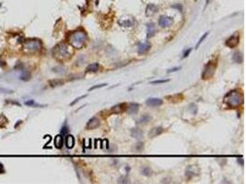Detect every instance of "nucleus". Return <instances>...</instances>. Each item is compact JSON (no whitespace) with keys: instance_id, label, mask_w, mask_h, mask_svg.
<instances>
[{"instance_id":"1","label":"nucleus","mask_w":246,"mask_h":184,"mask_svg":"<svg viewBox=\"0 0 246 184\" xmlns=\"http://www.w3.org/2000/svg\"><path fill=\"white\" fill-rule=\"evenodd\" d=\"M68 42H70L72 47L76 49H81L88 42V35L85 30L78 29L69 35Z\"/></svg>"},{"instance_id":"2","label":"nucleus","mask_w":246,"mask_h":184,"mask_svg":"<svg viewBox=\"0 0 246 184\" xmlns=\"http://www.w3.org/2000/svg\"><path fill=\"white\" fill-rule=\"evenodd\" d=\"M224 103L229 108H238L243 103V94L238 90L229 91L224 97Z\"/></svg>"},{"instance_id":"3","label":"nucleus","mask_w":246,"mask_h":184,"mask_svg":"<svg viewBox=\"0 0 246 184\" xmlns=\"http://www.w3.org/2000/svg\"><path fill=\"white\" fill-rule=\"evenodd\" d=\"M71 46L67 45L66 43H59L57 44L55 49H53V56H55L56 59L64 61V60H67L69 59L72 55H73V50H71Z\"/></svg>"},{"instance_id":"4","label":"nucleus","mask_w":246,"mask_h":184,"mask_svg":"<svg viewBox=\"0 0 246 184\" xmlns=\"http://www.w3.org/2000/svg\"><path fill=\"white\" fill-rule=\"evenodd\" d=\"M217 66H218V63L216 61H209V62L205 65L203 73L201 75L202 78L206 80V79L213 78V75H215V72H216Z\"/></svg>"},{"instance_id":"5","label":"nucleus","mask_w":246,"mask_h":184,"mask_svg":"<svg viewBox=\"0 0 246 184\" xmlns=\"http://www.w3.org/2000/svg\"><path fill=\"white\" fill-rule=\"evenodd\" d=\"M42 47V43L38 40H29L24 43V48L30 52H34L39 51Z\"/></svg>"},{"instance_id":"6","label":"nucleus","mask_w":246,"mask_h":184,"mask_svg":"<svg viewBox=\"0 0 246 184\" xmlns=\"http://www.w3.org/2000/svg\"><path fill=\"white\" fill-rule=\"evenodd\" d=\"M240 42V34L236 32L233 35L230 36L229 39L226 40L225 42V45L229 48H235L236 46H238Z\"/></svg>"},{"instance_id":"7","label":"nucleus","mask_w":246,"mask_h":184,"mask_svg":"<svg viewBox=\"0 0 246 184\" xmlns=\"http://www.w3.org/2000/svg\"><path fill=\"white\" fill-rule=\"evenodd\" d=\"M173 22V18L169 16H160L159 19V25L161 28H167L171 26Z\"/></svg>"},{"instance_id":"8","label":"nucleus","mask_w":246,"mask_h":184,"mask_svg":"<svg viewBox=\"0 0 246 184\" xmlns=\"http://www.w3.org/2000/svg\"><path fill=\"white\" fill-rule=\"evenodd\" d=\"M101 124V121H100L99 118H97L96 116L92 117L89 120V121L87 122V125H86V129L87 130H93L96 129L100 126Z\"/></svg>"},{"instance_id":"9","label":"nucleus","mask_w":246,"mask_h":184,"mask_svg":"<svg viewBox=\"0 0 246 184\" xmlns=\"http://www.w3.org/2000/svg\"><path fill=\"white\" fill-rule=\"evenodd\" d=\"M146 104H147L149 107H152V108H155V107H159L163 104V101L161 98H149L146 101Z\"/></svg>"},{"instance_id":"10","label":"nucleus","mask_w":246,"mask_h":184,"mask_svg":"<svg viewBox=\"0 0 246 184\" xmlns=\"http://www.w3.org/2000/svg\"><path fill=\"white\" fill-rule=\"evenodd\" d=\"M198 174H199V168H197L196 166H189L185 170V176L189 179H192L195 176H197Z\"/></svg>"},{"instance_id":"11","label":"nucleus","mask_w":246,"mask_h":184,"mask_svg":"<svg viewBox=\"0 0 246 184\" xmlns=\"http://www.w3.org/2000/svg\"><path fill=\"white\" fill-rule=\"evenodd\" d=\"M151 48V45L149 42H143L137 45V52L139 55H144L147 52H149Z\"/></svg>"},{"instance_id":"12","label":"nucleus","mask_w":246,"mask_h":184,"mask_svg":"<svg viewBox=\"0 0 246 184\" xmlns=\"http://www.w3.org/2000/svg\"><path fill=\"white\" fill-rule=\"evenodd\" d=\"M139 110V104L136 102H130L126 107V112L130 115L135 114Z\"/></svg>"},{"instance_id":"13","label":"nucleus","mask_w":246,"mask_h":184,"mask_svg":"<svg viewBox=\"0 0 246 184\" xmlns=\"http://www.w3.org/2000/svg\"><path fill=\"white\" fill-rule=\"evenodd\" d=\"M156 33V26L153 22H149L147 24V37L152 38Z\"/></svg>"},{"instance_id":"14","label":"nucleus","mask_w":246,"mask_h":184,"mask_svg":"<svg viewBox=\"0 0 246 184\" xmlns=\"http://www.w3.org/2000/svg\"><path fill=\"white\" fill-rule=\"evenodd\" d=\"M159 10V6L154 5V4H149L148 5L147 9H146V15L148 17H150L152 15H154L155 13H157Z\"/></svg>"},{"instance_id":"15","label":"nucleus","mask_w":246,"mask_h":184,"mask_svg":"<svg viewBox=\"0 0 246 184\" xmlns=\"http://www.w3.org/2000/svg\"><path fill=\"white\" fill-rule=\"evenodd\" d=\"M163 131H164V129L162 127H154L149 132V138H154V137L162 134Z\"/></svg>"},{"instance_id":"16","label":"nucleus","mask_w":246,"mask_h":184,"mask_svg":"<svg viewBox=\"0 0 246 184\" xmlns=\"http://www.w3.org/2000/svg\"><path fill=\"white\" fill-rule=\"evenodd\" d=\"M53 144H55V147L58 149L62 148L63 147V144H64V137L62 134H59L56 135L55 140H53Z\"/></svg>"},{"instance_id":"17","label":"nucleus","mask_w":246,"mask_h":184,"mask_svg":"<svg viewBox=\"0 0 246 184\" xmlns=\"http://www.w3.org/2000/svg\"><path fill=\"white\" fill-rule=\"evenodd\" d=\"M131 136L133 138H136L137 140H140L143 137V132L142 130H140L139 128H133L131 130Z\"/></svg>"},{"instance_id":"18","label":"nucleus","mask_w":246,"mask_h":184,"mask_svg":"<svg viewBox=\"0 0 246 184\" xmlns=\"http://www.w3.org/2000/svg\"><path fill=\"white\" fill-rule=\"evenodd\" d=\"M99 69H100V65L98 63H92V64H89L87 68H86V72H89V73H95V72H98L99 71Z\"/></svg>"},{"instance_id":"19","label":"nucleus","mask_w":246,"mask_h":184,"mask_svg":"<svg viewBox=\"0 0 246 184\" xmlns=\"http://www.w3.org/2000/svg\"><path fill=\"white\" fill-rule=\"evenodd\" d=\"M151 119H152L151 116H149V114H144L136 121V124H148L149 121H150Z\"/></svg>"},{"instance_id":"20","label":"nucleus","mask_w":246,"mask_h":184,"mask_svg":"<svg viewBox=\"0 0 246 184\" xmlns=\"http://www.w3.org/2000/svg\"><path fill=\"white\" fill-rule=\"evenodd\" d=\"M66 147L69 148V149H71L74 147V145H75V138L73 135H67L66 138Z\"/></svg>"},{"instance_id":"21","label":"nucleus","mask_w":246,"mask_h":184,"mask_svg":"<svg viewBox=\"0 0 246 184\" xmlns=\"http://www.w3.org/2000/svg\"><path fill=\"white\" fill-rule=\"evenodd\" d=\"M167 98L169 99V101H172V102H179V101H183V94H176V95H173V96H168Z\"/></svg>"},{"instance_id":"22","label":"nucleus","mask_w":246,"mask_h":184,"mask_svg":"<svg viewBox=\"0 0 246 184\" xmlns=\"http://www.w3.org/2000/svg\"><path fill=\"white\" fill-rule=\"evenodd\" d=\"M232 59L235 63L237 64H242L243 62V55H242V53L240 52H236L233 56H232Z\"/></svg>"},{"instance_id":"23","label":"nucleus","mask_w":246,"mask_h":184,"mask_svg":"<svg viewBox=\"0 0 246 184\" xmlns=\"http://www.w3.org/2000/svg\"><path fill=\"white\" fill-rule=\"evenodd\" d=\"M141 174L146 176V177H150V176H152V174H153V171L149 167L145 166V167H141Z\"/></svg>"},{"instance_id":"24","label":"nucleus","mask_w":246,"mask_h":184,"mask_svg":"<svg viewBox=\"0 0 246 184\" xmlns=\"http://www.w3.org/2000/svg\"><path fill=\"white\" fill-rule=\"evenodd\" d=\"M125 104L123 103V104H118V105H115V106H113V108H112V111L113 112V113H115V114H119L120 112H122L123 111V106H124Z\"/></svg>"},{"instance_id":"25","label":"nucleus","mask_w":246,"mask_h":184,"mask_svg":"<svg viewBox=\"0 0 246 184\" xmlns=\"http://www.w3.org/2000/svg\"><path fill=\"white\" fill-rule=\"evenodd\" d=\"M49 83H50V85L52 87H57V86L63 85L64 80H62V79H53V80H50Z\"/></svg>"},{"instance_id":"26","label":"nucleus","mask_w":246,"mask_h":184,"mask_svg":"<svg viewBox=\"0 0 246 184\" xmlns=\"http://www.w3.org/2000/svg\"><path fill=\"white\" fill-rule=\"evenodd\" d=\"M188 110H189V111L193 115H196V113L198 111V108H197V106L195 103H191L189 105V107H188Z\"/></svg>"},{"instance_id":"27","label":"nucleus","mask_w":246,"mask_h":184,"mask_svg":"<svg viewBox=\"0 0 246 184\" xmlns=\"http://www.w3.org/2000/svg\"><path fill=\"white\" fill-rule=\"evenodd\" d=\"M119 25H121L122 27H131V26H133V21L130 19L122 20V21H119Z\"/></svg>"},{"instance_id":"28","label":"nucleus","mask_w":246,"mask_h":184,"mask_svg":"<svg viewBox=\"0 0 246 184\" xmlns=\"http://www.w3.org/2000/svg\"><path fill=\"white\" fill-rule=\"evenodd\" d=\"M129 178L126 176H121L118 179V183H129Z\"/></svg>"},{"instance_id":"29","label":"nucleus","mask_w":246,"mask_h":184,"mask_svg":"<svg viewBox=\"0 0 246 184\" xmlns=\"http://www.w3.org/2000/svg\"><path fill=\"white\" fill-rule=\"evenodd\" d=\"M207 35H208V32H206V33L200 38V39H199V41H198V42H197V44H196V49H197V48L199 47V46H200V44L204 42V40L207 37Z\"/></svg>"},{"instance_id":"30","label":"nucleus","mask_w":246,"mask_h":184,"mask_svg":"<svg viewBox=\"0 0 246 184\" xmlns=\"http://www.w3.org/2000/svg\"><path fill=\"white\" fill-rule=\"evenodd\" d=\"M169 81H170V79H159V80L151 81L150 84H151V85H155V84H163V83H167Z\"/></svg>"},{"instance_id":"31","label":"nucleus","mask_w":246,"mask_h":184,"mask_svg":"<svg viewBox=\"0 0 246 184\" xmlns=\"http://www.w3.org/2000/svg\"><path fill=\"white\" fill-rule=\"evenodd\" d=\"M135 148H136V152H141L142 149L144 148V143H137L136 145H135ZM135 151V152H136Z\"/></svg>"},{"instance_id":"32","label":"nucleus","mask_w":246,"mask_h":184,"mask_svg":"<svg viewBox=\"0 0 246 184\" xmlns=\"http://www.w3.org/2000/svg\"><path fill=\"white\" fill-rule=\"evenodd\" d=\"M105 86H107V84H101V85H96V86H93V87L89 88V91L94 90V89H96V88H103V87H105Z\"/></svg>"},{"instance_id":"33","label":"nucleus","mask_w":246,"mask_h":184,"mask_svg":"<svg viewBox=\"0 0 246 184\" xmlns=\"http://www.w3.org/2000/svg\"><path fill=\"white\" fill-rule=\"evenodd\" d=\"M86 97H87V95H82V96H80V97H79V98H76L75 99V101H74L73 102H71V104H70V105H71V106H73V105H74L75 103L79 102V101H80L81 98H86Z\"/></svg>"},{"instance_id":"34","label":"nucleus","mask_w":246,"mask_h":184,"mask_svg":"<svg viewBox=\"0 0 246 184\" xmlns=\"http://www.w3.org/2000/svg\"><path fill=\"white\" fill-rule=\"evenodd\" d=\"M67 133H68V128H67V126H63L62 129H61V134H62V135H66V134H67Z\"/></svg>"},{"instance_id":"35","label":"nucleus","mask_w":246,"mask_h":184,"mask_svg":"<svg viewBox=\"0 0 246 184\" xmlns=\"http://www.w3.org/2000/svg\"><path fill=\"white\" fill-rule=\"evenodd\" d=\"M181 69V67H174V68H171V69H169V70L167 71L168 74H170V73H174V72H177L179 71Z\"/></svg>"},{"instance_id":"36","label":"nucleus","mask_w":246,"mask_h":184,"mask_svg":"<svg viewBox=\"0 0 246 184\" xmlns=\"http://www.w3.org/2000/svg\"><path fill=\"white\" fill-rule=\"evenodd\" d=\"M192 52V48H189L188 50H186L185 52H184V53H183V58H186L189 55H190V52Z\"/></svg>"},{"instance_id":"37","label":"nucleus","mask_w":246,"mask_h":184,"mask_svg":"<svg viewBox=\"0 0 246 184\" xmlns=\"http://www.w3.org/2000/svg\"><path fill=\"white\" fill-rule=\"evenodd\" d=\"M25 104L28 106H33V105H35V102H34V101H26Z\"/></svg>"},{"instance_id":"38","label":"nucleus","mask_w":246,"mask_h":184,"mask_svg":"<svg viewBox=\"0 0 246 184\" xmlns=\"http://www.w3.org/2000/svg\"><path fill=\"white\" fill-rule=\"evenodd\" d=\"M237 161H238V163H239L241 166H243L244 165V162H243V158H238L237 159Z\"/></svg>"},{"instance_id":"39","label":"nucleus","mask_w":246,"mask_h":184,"mask_svg":"<svg viewBox=\"0 0 246 184\" xmlns=\"http://www.w3.org/2000/svg\"><path fill=\"white\" fill-rule=\"evenodd\" d=\"M1 171H3V166H2V164H0V172Z\"/></svg>"},{"instance_id":"40","label":"nucleus","mask_w":246,"mask_h":184,"mask_svg":"<svg viewBox=\"0 0 246 184\" xmlns=\"http://www.w3.org/2000/svg\"><path fill=\"white\" fill-rule=\"evenodd\" d=\"M208 1H210V0H206V6L208 5Z\"/></svg>"}]
</instances>
